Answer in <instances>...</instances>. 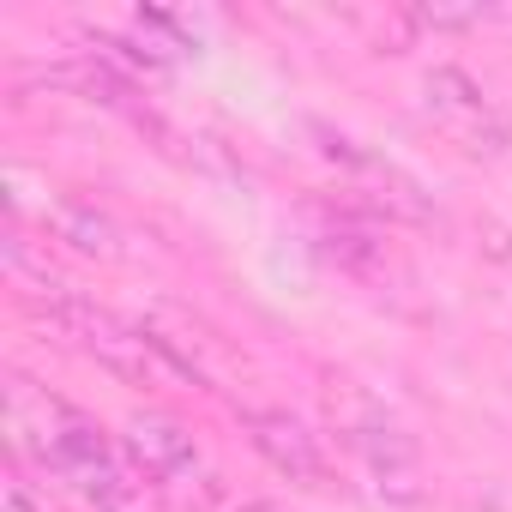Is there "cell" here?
<instances>
[{
    "label": "cell",
    "instance_id": "obj_1",
    "mask_svg": "<svg viewBox=\"0 0 512 512\" xmlns=\"http://www.w3.org/2000/svg\"><path fill=\"white\" fill-rule=\"evenodd\" d=\"M7 422H13V446L31 452L49 476H61L91 512H133L139 482L121 464L127 452L109 446V434L67 398L43 392L37 380H13L7 392Z\"/></svg>",
    "mask_w": 512,
    "mask_h": 512
},
{
    "label": "cell",
    "instance_id": "obj_2",
    "mask_svg": "<svg viewBox=\"0 0 512 512\" xmlns=\"http://www.w3.org/2000/svg\"><path fill=\"white\" fill-rule=\"evenodd\" d=\"M121 452H127V464H133V476H139L169 512H205V506L217 500V476L205 470V452H199L193 428H181L175 416H163V410L127 416Z\"/></svg>",
    "mask_w": 512,
    "mask_h": 512
},
{
    "label": "cell",
    "instance_id": "obj_3",
    "mask_svg": "<svg viewBox=\"0 0 512 512\" xmlns=\"http://www.w3.org/2000/svg\"><path fill=\"white\" fill-rule=\"evenodd\" d=\"M241 428H247L253 452H260L278 476H290L302 488H326L332 464L320 452V434H308L290 410H241Z\"/></svg>",
    "mask_w": 512,
    "mask_h": 512
},
{
    "label": "cell",
    "instance_id": "obj_4",
    "mask_svg": "<svg viewBox=\"0 0 512 512\" xmlns=\"http://www.w3.org/2000/svg\"><path fill=\"white\" fill-rule=\"evenodd\" d=\"M344 434H350V446L368 458V470H374L380 488H386V482H410V470H416V440H410L380 404H356V410L344 416Z\"/></svg>",
    "mask_w": 512,
    "mask_h": 512
},
{
    "label": "cell",
    "instance_id": "obj_5",
    "mask_svg": "<svg viewBox=\"0 0 512 512\" xmlns=\"http://www.w3.org/2000/svg\"><path fill=\"white\" fill-rule=\"evenodd\" d=\"M422 91H428V109L434 115H452V121H464L470 127V139H482V145H494V127H500V115L488 109V97H482V85L464 73V67H434L428 79H422ZM476 145V151H482Z\"/></svg>",
    "mask_w": 512,
    "mask_h": 512
},
{
    "label": "cell",
    "instance_id": "obj_6",
    "mask_svg": "<svg viewBox=\"0 0 512 512\" xmlns=\"http://www.w3.org/2000/svg\"><path fill=\"white\" fill-rule=\"evenodd\" d=\"M49 229H55L61 247L79 253V260H121V223L109 211H97L91 199H55Z\"/></svg>",
    "mask_w": 512,
    "mask_h": 512
},
{
    "label": "cell",
    "instance_id": "obj_7",
    "mask_svg": "<svg viewBox=\"0 0 512 512\" xmlns=\"http://www.w3.org/2000/svg\"><path fill=\"white\" fill-rule=\"evenodd\" d=\"M320 253H326L332 266H344V272H374L380 241H374L368 229H356V223H332V229L320 235Z\"/></svg>",
    "mask_w": 512,
    "mask_h": 512
},
{
    "label": "cell",
    "instance_id": "obj_8",
    "mask_svg": "<svg viewBox=\"0 0 512 512\" xmlns=\"http://www.w3.org/2000/svg\"><path fill=\"white\" fill-rule=\"evenodd\" d=\"M410 25H434V31H470L482 25V7H416Z\"/></svg>",
    "mask_w": 512,
    "mask_h": 512
},
{
    "label": "cell",
    "instance_id": "obj_9",
    "mask_svg": "<svg viewBox=\"0 0 512 512\" xmlns=\"http://www.w3.org/2000/svg\"><path fill=\"white\" fill-rule=\"evenodd\" d=\"M0 506H7V512H43V500H37V488H31L25 476H7V482H0Z\"/></svg>",
    "mask_w": 512,
    "mask_h": 512
},
{
    "label": "cell",
    "instance_id": "obj_10",
    "mask_svg": "<svg viewBox=\"0 0 512 512\" xmlns=\"http://www.w3.org/2000/svg\"><path fill=\"white\" fill-rule=\"evenodd\" d=\"M235 512H290V506H278V500H241Z\"/></svg>",
    "mask_w": 512,
    "mask_h": 512
}]
</instances>
